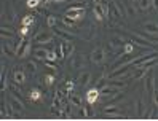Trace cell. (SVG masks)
Returning a JSON list of instances; mask_svg holds the SVG:
<instances>
[{
    "label": "cell",
    "mask_w": 158,
    "mask_h": 121,
    "mask_svg": "<svg viewBox=\"0 0 158 121\" xmlns=\"http://www.w3.org/2000/svg\"><path fill=\"white\" fill-rule=\"evenodd\" d=\"M8 88V83H6V72H5V66L2 64V92H5Z\"/></svg>",
    "instance_id": "cell-24"
},
{
    "label": "cell",
    "mask_w": 158,
    "mask_h": 121,
    "mask_svg": "<svg viewBox=\"0 0 158 121\" xmlns=\"http://www.w3.org/2000/svg\"><path fill=\"white\" fill-rule=\"evenodd\" d=\"M70 66H72L73 69H83V56H81V54H75V56H72Z\"/></svg>",
    "instance_id": "cell-13"
},
{
    "label": "cell",
    "mask_w": 158,
    "mask_h": 121,
    "mask_svg": "<svg viewBox=\"0 0 158 121\" xmlns=\"http://www.w3.org/2000/svg\"><path fill=\"white\" fill-rule=\"evenodd\" d=\"M147 70L148 69H142V67H137V70L133 73V75H131V78H134V80H141L144 75H145V73H147Z\"/></svg>",
    "instance_id": "cell-17"
},
{
    "label": "cell",
    "mask_w": 158,
    "mask_h": 121,
    "mask_svg": "<svg viewBox=\"0 0 158 121\" xmlns=\"http://www.w3.org/2000/svg\"><path fill=\"white\" fill-rule=\"evenodd\" d=\"M128 14H129V18H134L136 16V10H134L133 5H128Z\"/></svg>",
    "instance_id": "cell-38"
},
{
    "label": "cell",
    "mask_w": 158,
    "mask_h": 121,
    "mask_svg": "<svg viewBox=\"0 0 158 121\" xmlns=\"http://www.w3.org/2000/svg\"><path fill=\"white\" fill-rule=\"evenodd\" d=\"M53 30H54V34H56L58 37H61L62 40H67V42H72V38H73V35H72V34H69V32H66V30H62V29H59V27H56V26L53 27Z\"/></svg>",
    "instance_id": "cell-12"
},
{
    "label": "cell",
    "mask_w": 158,
    "mask_h": 121,
    "mask_svg": "<svg viewBox=\"0 0 158 121\" xmlns=\"http://www.w3.org/2000/svg\"><path fill=\"white\" fill-rule=\"evenodd\" d=\"M139 5H141L142 10H148L152 5V0H139Z\"/></svg>",
    "instance_id": "cell-32"
},
{
    "label": "cell",
    "mask_w": 158,
    "mask_h": 121,
    "mask_svg": "<svg viewBox=\"0 0 158 121\" xmlns=\"http://www.w3.org/2000/svg\"><path fill=\"white\" fill-rule=\"evenodd\" d=\"M34 43L37 45H45V43H53V35L46 30V32H39L34 37Z\"/></svg>",
    "instance_id": "cell-3"
},
{
    "label": "cell",
    "mask_w": 158,
    "mask_h": 121,
    "mask_svg": "<svg viewBox=\"0 0 158 121\" xmlns=\"http://www.w3.org/2000/svg\"><path fill=\"white\" fill-rule=\"evenodd\" d=\"M69 102L75 107H81V99L78 96H75L73 92H69Z\"/></svg>",
    "instance_id": "cell-16"
},
{
    "label": "cell",
    "mask_w": 158,
    "mask_h": 121,
    "mask_svg": "<svg viewBox=\"0 0 158 121\" xmlns=\"http://www.w3.org/2000/svg\"><path fill=\"white\" fill-rule=\"evenodd\" d=\"M62 22L66 24V26H70V27H73V26L77 24V19H73L72 16H67V14H66V16L62 18Z\"/></svg>",
    "instance_id": "cell-26"
},
{
    "label": "cell",
    "mask_w": 158,
    "mask_h": 121,
    "mask_svg": "<svg viewBox=\"0 0 158 121\" xmlns=\"http://www.w3.org/2000/svg\"><path fill=\"white\" fill-rule=\"evenodd\" d=\"M102 2V0H94V3H101Z\"/></svg>",
    "instance_id": "cell-40"
},
{
    "label": "cell",
    "mask_w": 158,
    "mask_h": 121,
    "mask_svg": "<svg viewBox=\"0 0 158 121\" xmlns=\"http://www.w3.org/2000/svg\"><path fill=\"white\" fill-rule=\"evenodd\" d=\"M45 81H46V85H48V86H51L53 83H54V73H53V75H46L45 77Z\"/></svg>",
    "instance_id": "cell-36"
},
{
    "label": "cell",
    "mask_w": 158,
    "mask_h": 121,
    "mask_svg": "<svg viewBox=\"0 0 158 121\" xmlns=\"http://www.w3.org/2000/svg\"><path fill=\"white\" fill-rule=\"evenodd\" d=\"M93 11H94L96 14V19L98 21H104L106 18H104V11H102V6L101 3H94V6H93Z\"/></svg>",
    "instance_id": "cell-15"
},
{
    "label": "cell",
    "mask_w": 158,
    "mask_h": 121,
    "mask_svg": "<svg viewBox=\"0 0 158 121\" xmlns=\"http://www.w3.org/2000/svg\"><path fill=\"white\" fill-rule=\"evenodd\" d=\"M2 51H3L5 56H15L16 54V50L11 48V46H8L6 43H2Z\"/></svg>",
    "instance_id": "cell-19"
},
{
    "label": "cell",
    "mask_w": 158,
    "mask_h": 121,
    "mask_svg": "<svg viewBox=\"0 0 158 121\" xmlns=\"http://www.w3.org/2000/svg\"><path fill=\"white\" fill-rule=\"evenodd\" d=\"M83 13H85V5H83V3L72 5V6H69L67 10H66V14H67V16H72L73 19H77V21L81 19Z\"/></svg>",
    "instance_id": "cell-2"
},
{
    "label": "cell",
    "mask_w": 158,
    "mask_h": 121,
    "mask_svg": "<svg viewBox=\"0 0 158 121\" xmlns=\"http://www.w3.org/2000/svg\"><path fill=\"white\" fill-rule=\"evenodd\" d=\"M10 104H11V107L16 110V111H19V113H23L24 111V104H23V100L18 97V96H10Z\"/></svg>",
    "instance_id": "cell-9"
},
{
    "label": "cell",
    "mask_w": 158,
    "mask_h": 121,
    "mask_svg": "<svg viewBox=\"0 0 158 121\" xmlns=\"http://www.w3.org/2000/svg\"><path fill=\"white\" fill-rule=\"evenodd\" d=\"M136 110H137V116L142 118V116H144V100H142V99H137V107H136Z\"/></svg>",
    "instance_id": "cell-25"
},
{
    "label": "cell",
    "mask_w": 158,
    "mask_h": 121,
    "mask_svg": "<svg viewBox=\"0 0 158 121\" xmlns=\"http://www.w3.org/2000/svg\"><path fill=\"white\" fill-rule=\"evenodd\" d=\"M56 22H58V21H56V16H53V14H51V16L46 18V26H48L50 29H53V27L56 26Z\"/></svg>",
    "instance_id": "cell-31"
},
{
    "label": "cell",
    "mask_w": 158,
    "mask_h": 121,
    "mask_svg": "<svg viewBox=\"0 0 158 121\" xmlns=\"http://www.w3.org/2000/svg\"><path fill=\"white\" fill-rule=\"evenodd\" d=\"M106 61V51L102 48H96L91 53V62L93 64H102Z\"/></svg>",
    "instance_id": "cell-6"
},
{
    "label": "cell",
    "mask_w": 158,
    "mask_h": 121,
    "mask_svg": "<svg viewBox=\"0 0 158 121\" xmlns=\"http://www.w3.org/2000/svg\"><path fill=\"white\" fill-rule=\"evenodd\" d=\"M73 88H75V83H73L72 80H67V83H66V89H67V92H72Z\"/></svg>",
    "instance_id": "cell-35"
},
{
    "label": "cell",
    "mask_w": 158,
    "mask_h": 121,
    "mask_svg": "<svg viewBox=\"0 0 158 121\" xmlns=\"http://www.w3.org/2000/svg\"><path fill=\"white\" fill-rule=\"evenodd\" d=\"M89 77H91V73L89 72H85V73H80L78 80L83 83V85H88V83H89Z\"/></svg>",
    "instance_id": "cell-30"
},
{
    "label": "cell",
    "mask_w": 158,
    "mask_h": 121,
    "mask_svg": "<svg viewBox=\"0 0 158 121\" xmlns=\"http://www.w3.org/2000/svg\"><path fill=\"white\" fill-rule=\"evenodd\" d=\"M53 2H56V3H58V2H64V0H53Z\"/></svg>",
    "instance_id": "cell-41"
},
{
    "label": "cell",
    "mask_w": 158,
    "mask_h": 121,
    "mask_svg": "<svg viewBox=\"0 0 158 121\" xmlns=\"http://www.w3.org/2000/svg\"><path fill=\"white\" fill-rule=\"evenodd\" d=\"M144 29H145L147 34L158 35V24H156V22H145V24H144Z\"/></svg>",
    "instance_id": "cell-14"
},
{
    "label": "cell",
    "mask_w": 158,
    "mask_h": 121,
    "mask_svg": "<svg viewBox=\"0 0 158 121\" xmlns=\"http://www.w3.org/2000/svg\"><path fill=\"white\" fill-rule=\"evenodd\" d=\"M40 2H45V0H40Z\"/></svg>",
    "instance_id": "cell-42"
},
{
    "label": "cell",
    "mask_w": 158,
    "mask_h": 121,
    "mask_svg": "<svg viewBox=\"0 0 158 121\" xmlns=\"http://www.w3.org/2000/svg\"><path fill=\"white\" fill-rule=\"evenodd\" d=\"M125 43H123V38H114V40H110L109 42V46L112 50H115V48H118V46H123Z\"/></svg>",
    "instance_id": "cell-21"
},
{
    "label": "cell",
    "mask_w": 158,
    "mask_h": 121,
    "mask_svg": "<svg viewBox=\"0 0 158 121\" xmlns=\"http://www.w3.org/2000/svg\"><path fill=\"white\" fill-rule=\"evenodd\" d=\"M13 81L16 83L18 86H23V85H24V81H26V75H24L23 67L16 66V67L13 69Z\"/></svg>",
    "instance_id": "cell-4"
},
{
    "label": "cell",
    "mask_w": 158,
    "mask_h": 121,
    "mask_svg": "<svg viewBox=\"0 0 158 121\" xmlns=\"http://www.w3.org/2000/svg\"><path fill=\"white\" fill-rule=\"evenodd\" d=\"M61 51H62V59H66L67 56H70L73 53V45L70 42H67V40H64L61 43Z\"/></svg>",
    "instance_id": "cell-10"
},
{
    "label": "cell",
    "mask_w": 158,
    "mask_h": 121,
    "mask_svg": "<svg viewBox=\"0 0 158 121\" xmlns=\"http://www.w3.org/2000/svg\"><path fill=\"white\" fill-rule=\"evenodd\" d=\"M155 116H156V110H155V107H150V108L147 110V113H144L142 119H152Z\"/></svg>",
    "instance_id": "cell-23"
},
{
    "label": "cell",
    "mask_w": 158,
    "mask_h": 121,
    "mask_svg": "<svg viewBox=\"0 0 158 121\" xmlns=\"http://www.w3.org/2000/svg\"><path fill=\"white\" fill-rule=\"evenodd\" d=\"M40 97H42V94H40V91H39V89H32V91L29 92V99H31L32 102L39 100Z\"/></svg>",
    "instance_id": "cell-27"
},
{
    "label": "cell",
    "mask_w": 158,
    "mask_h": 121,
    "mask_svg": "<svg viewBox=\"0 0 158 121\" xmlns=\"http://www.w3.org/2000/svg\"><path fill=\"white\" fill-rule=\"evenodd\" d=\"M80 116H85V118H89L93 116V111L89 107H80Z\"/></svg>",
    "instance_id": "cell-28"
},
{
    "label": "cell",
    "mask_w": 158,
    "mask_h": 121,
    "mask_svg": "<svg viewBox=\"0 0 158 121\" xmlns=\"http://www.w3.org/2000/svg\"><path fill=\"white\" fill-rule=\"evenodd\" d=\"M99 96H101V89H98V86H96V88H91V89L86 91V102H88L89 105L96 104L98 99H99Z\"/></svg>",
    "instance_id": "cell-7"
},
{
    "label": "cell",
    "mask_w": 158,
    "mask_h": 121,
    "mask_svg": "<svg viewBox=\"0 0 158 121\" xmlns=\"http://www.w3.org/2000/svg\"><path fill=\"white\" fill-rule=\"evenodd\" d=\"M109 2H107V0H102V2H101V6H102V11H104V18H109L110 16V11H109Z\"/></svg>",
    "instance_id": "cell-29"
},
{
    "label": "cell",
    "mask_w": 158,
    "mask_h": 121,
    "mask_svg": "<svg viewBox=\"0 0 158 121\" xmlns=\"http://www.w3.org/2000/svg\"><path fill=\"white\" fill-rule=\"evenodd\" d=\"M134 51V43L133 42H128L123 45V54H133Z\"/></svg>",
    "instance_id": "cell-22"
},
{
    "label": "cell",
    "mask_w": 158,
    "mask_h": 121,
    "mask_svg": "<svg viewBox=\"0 0 158 121\" xmlns=\"http://www.w3.org/2000/svg\"><path fill=\"white\" fill-rule=\"evenodd\" d=\"M110 6H112V10H114V16H115V19H118V18H123V11L120 10L118 3L112 2V3H110Z\"/></svg>",
    "instance_id": "cell-18"
},
{
    "label": "cell",
    "mask_w": 158,
    "mask_h": 121,
    "mask_svg": "<svg viewBox=\"0 0 158 121\" xmlns=\"http://www.w3.org/2000/svg\"><path fill=\"white\" fill-rule=\"evenodd\" d=\"M31 53V40H26V37H19L18 42V48H16V56L18 58H26Z\"/></svg>",
    "instance_id": "cell-1"
},
{
    "label": "cell",
    "mask_w": 158,
    "mask_h": 121,
    "mask_svg": "<svg viewBox=\"0 0 158 121\" xmlns=\"http://www.w3.org/2000/svg\"><path fill=\"white\" fill-rule=\"evenodd\" d=\"M152 5H153V8L158 11V0H152Z\"/></svg>",
    "instance_id": "cell-39"
},
{
    "label": "cell",
    "mask_w": 158,
    "mask_h": 121,
    "mask_svg": "<svg viewBox=\"0 0 158 121\" xmlns=\"http://www.w3.org/2000/svg\"><path fill=\"white\" fill-rule=\"evenodd\" d=\"M48 56H50V51L46 50V48H42V46H39V48L34 50V58L39 59V61H46V59H48Z\"/></svg>",
    "instance_id": "cell-8"
},
{
    "label": "cell",
    "mask_w": 158,
    "mask_h": 121,
    "mask_svg": "<svg viewBox=\"0 0 158 121\" xmlns=\"http://www.w3.org/2000/svg\"><path fill=\"white\" fill-rule=\"evenodd\" d=\"M27 70H29V73H32V75H34V73H35V70H37V66H35V64L34 62H27Z\"/></svg>",
    "instance_id": "cell-34"
},
{
    "label": "cell",
    "mask_w": 158,
    "mask_h": 121,
    "mask_svg": "<svg viewBox=\"0 0 158 121\" xmlns=\"http://www.w3.org/2000/svg\"><path fill=\"white\" fill-rule=\"evenodd\" d=\"M29 34V26H23V29L19 30V37H26Z\"/></svg>",
    "instance_id": "cell-37"
},
{
    "label": "cell",
    "mask_w": 158,
    "mask_h": 121,
    "mask_svg": "<svg viewBox=\"0 0 158 121\" xmlns=\"http://www.w3.org/2000/svg\"><path fill=\"white\" fill-rule=\"evenodd\" d=\"M35 22V16L34 14H27V16H24L23 19H21V24L23 26H32Z\"/></svg>",
    "instance_id": "cell-20"
},
{
    "label": "cell",
    "mask_w": 158,
    "mask_h": 121,
    "mask_svg": "<svg viewBox=\"0 0 158 121\" xmlns=\"http://www.w3.org/2000/svg\"><path fill=\"white\" fill-rule=\"evenodd\" d=\"M39 5H40V0H27V6L29 8H39Z\"/></svg>",
    "instance_id": "cell-33"
},
{
    "label": "cell",
    "mask_w": 158,
    "mask_h": 121,
    "mask_svg": "<svg viewBox=\"0 0 158 121\" xmlns=\"http://www.w3.org/2000/svg\"><path fill=\"white\" fill-rule=\"evenodd\" d=\"M104 113L109 115L110 119H120V118H125L123 113L120 111V108L115 107V105H107V107H104Z\"/></svg>",
    "instance_id": "cell-5"
},
{
    "label": "cell",
    "mask_w": 158,
    "mask_h": 121,
    "mask_svg": "<svg viewBox=\"0 0 158 121\" xmlns=\"http://www.w3.org/2000/svg\"><path fill=\"white\" fill-rule=\"evenodd\" d=\"M145 88H147V91H148V94H150L152 97H153V94H155V77H153V73H148V77H147V80H145Z\"/></svg>",
    "instance_id": "cell-11"
}]
</instances>
